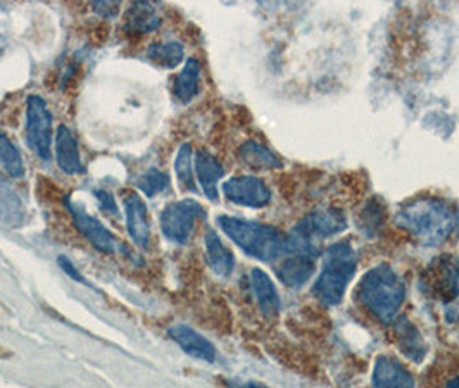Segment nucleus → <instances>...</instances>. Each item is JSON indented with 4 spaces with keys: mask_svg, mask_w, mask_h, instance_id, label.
Here are the masks:
<instances>
[{
    "mask_svg": "<svg viewBox=\"0 0 459 388\" xmlns=\"http://www.w3.org/2000/svg\"><path fill=\"white\" fill-rule=\"evenodd\" d=\"M298 227L313 238H326L345 231L347 220L342 211L335 207H323L311 211Z\"/></svg>",
    "mask_w": 459,
    "mask_h": 388,
    "instance_id": "12",
    "label": "nucleus"
},
{
    "mask_svg": "<svg viewBox=\"0 0 459 388\" xmlns=\"http://www.w3.org/2000/svg\"><path fill=\"white\" fill-rule=\"evenodd\" d=\"M26 220L22 197L5 183H0V221L11 228H20Z\"/></svg>",
    "mask_w": 459,
    "mask_h": 388,
    "instance_id": "23",
    "label": "nucleus"
},
{
    "mask_svg": "<svg viewBox=\"0 0 459 388\" xmlns=\"http://www.w3.org/2000/svg\"><path fill=\"white\" fill-rule=\"evenodd\" d=\"M218 227L230 240L249 257L272 263L285 255V237L280 229L259 221L233 216H218Z\"/></svg>",
    "mask_w": 459,
    "mask_h": 388,
    "instance_id": "4",
    "label": "nucleus"
},
{
    "mask_svg": "<svg viewBox=\"0 0 459 388\" xmlns=\"http://www.w3.org/2000/svg\"><path fill=\"white\" fill-rule=\"evenodd\" d=\"M57 264H59V268H61L65 273L68 274L69 278H73L74 281L83 283V285H89V281L74 268V264L71 263V259H68L66 255H59V257H57Z\"/></svg>",
    "mask_w": 459,
    "mask_h": 388,
    "instance_id": "31",
    "label": "nucleus"
},
{
    "mask_svg": "<svg viewBox=\"0 0 459 388\" xmlns=\"http://www.w3.org/2000/svg\"><path fill=\"white\" fill-rule=\"evenodd\" d=\"M93 13L102 20H115L121 14L123 0H87Z\"/></svg>",
    "mask_w": 459,
    "mask_h": 388,
    "instance_id": "29",
    "label": "nucleus"
},
{
    "mask_svg": "<svg viewBox=\"0 0 459 388\" xmlns=\"http://www.w3.org/2000/svg\"><path fill=\"white\" fill-rule=\"evenodd\" d=\"M5 180H4V177H2V173H0V183H4Z\"/></svg>",
    "mask_w": 459,
    "mask_h": 388,
    "instance_id": "34",
    "label": "nucleus"
},
{
    "mask_svg": "<svg viewBox=\"0 0 459 388\" xmlns=\"http://www.w3.org/2000/svg\"><path fill=\"white\" fill-rule=\"evenodd\" d=\"M356 298L378 323L391 324L406 300L404 278L389 263H380L363 274Z\"/></svg>",
    "mask_w": 459,
    "mask_h": 388,
    "instance_id": "2",
    "label": "nucleus"
},
{
    "mask_svg": "<svg viewBox=\"0 0 459 388\" xmlns=\"http://www.w3.org/2000/svg\"><path fill=\"white\" fill-rule=\"evenodd\" d=\"M423 292L442 311L444 321L455 324L459 321V261L442 257L423 274Z\"/></svg>",
    "mask_w": 459,
    "mask_h": 388,
    "instance_id": "5",
    "label": "nucleus"
},
{
    "mask_svg": "<svg viewBox=\"0 0 459 388\" xmlns=\"http://www.w3.org/2000/svg\"><path fill=\"white\" fill-rule=\"evenodd\" d=\"M251 289L261 315L268 320L278 318L281 311V298L276 290L273 280L263 270L254 268L251 272Z\"/></svg>",
    "mask_w": 459,
    "mask_h": 388,
    "instance_id": "16",
    "label": "nucleus"
},
{
    "mask_svg": "<svg viewBox=\"0 0 459 388\" xmlns=\"http://www.w3.org/2000/svg\"><path fill=\"white\" fill-rule=\"evenodd\" d=\"M358 225L367 237H375L378 233V229L382 228V225H384V209L375 199H371L367 206L363 207L361 216L358 220Z\"/></svg>",
    "mask_w": 459,
    "mask_h": 388,
    "instance_id": "28",
    "label": "nucleus"
},
{
    "mask_svg": "<svg viewBox=\"0 0 459 388\" xmlns=\"http://www.w3.org/2000/svg\"><path fill=\"white\" fill-rule=\"evenodd\" d=\"M298 0H257V4L266 9V11H280V9H285V7H292Z\"/></svg>",
    "mask_w": 459,
    "mask_h": 388,
    "instance_id": "32",
    "label": "nucleus"
},
{
    "mask_svg": "<svg viewBox=\"0 0 459 388\" xmlns=\"http://www.w3.org/2000/svg\"><path fill=\"white\" fill-rule=\"evenodd\" d=\"M389 326H392L394 342L397 345L399 352L408 361L421 365L429 354V347L413 321L408 320L406 316H397Z\"/></svg>",
    "mask_w": 459,
    "mask_h": 388,
    "instance_id": "10",
    "label": "nucleus"
},
{
    "mask_svg": "<svg viewBox=\"0 0 459 388\" xmlns=\"http://www.w3.org/2000/svg\"><path fill=\"white\" fill-rule=\"evenodd\" d=\"M356 270L358 254L352 244L349 240L335 242L323 255L322 272L313 285V296L326 307L339 306L344 300Z\"/></svg>",
    "mask_w": 459,
    "mask_h": 388,
    "instance_id": "3",
    "label": "nucleus"
},
{
    "mask_svg": "<svg viewBox=\"0 0 459 388\" xmlns=\"http://www.w3.org/2000/svg\"><path fill=\"white\" fill-rule=\"evenodd\" d=\"M161 24L160 5L154 0H134L123 14V28L132 37L152 33Z\"/></svg>",
    "mask_w": 459,
    "mask_h": 388,
    "instance_id": "11",
    "label": "nucleus"
},
{
    "mask_svg": "<svg viewBox=\"0 0 459 388\" xmlns=\"http://www.w3.org/2000/svg\"><path fill=\"white\" fill-rule=\"evenodd\" d=\"M56 160L63 173L66 175H83L85 168L80 158L78 142L66 125H61L56 132Z\"/></svg>",
    "mask_w": 459,
    "mask_h": 388,
    "instance_id": "18",
    "label": "nucleus"
},
{
    "mask_svg": "<svg viewBox=\"0 0 459 388\" xmlns=\"http://www.w3.org/2000/svg\"><path fill=\"white\" fill-rule=\"evenodd\" d=\"M206 218V209L194 199L173 203L161 212L162 235L173 244L185 246L194 233L195 223Z\"/></svg>",
    "mask_w": 459,
    "mask_h": 388,
    "instance_id": "7",
    "label": "nucleus"
},
{
    "mask_svg": "<svg viewBox=\"0 0 459 388\" xmlns=\"http://www.w3.org/2000/svg\"><path fill=\"white\" fill-rule=\"evenodd\" d=\"M147 59L164 69L178 68L185 57V48L180 42H156L147 47Z\"/></svg>",
    "mask_w": 459,
    "mask_h": 388,
    "instance_id": "24",
    "label": "nucleus"
},
{
    "mask_svg": "<svg viewBox=\"0 0 459 388\" xmlns=\"http://www.w3.org/2000/svg\"><path fill=\"white\" fill-rule=\"evenodd\" d=\"M223 195L235 206L263 209L272 203V190L257 177H235L223 183Z\"/></svg>",
    "mask_w": 459,
    "mask_h": 388,
    "instance_id": "8",
    "label": "nucleus"
},
{
    "mask_svg": "<svg viewBox=\"0 0 459 388\" xmlns=\"http://www.w3.org/2000/svg\"><path fill=\"white\" fill-rule=\"evenodd\" d=\"M135 185L142 194H145L147 197L152 199L169 186V177L158 168H151L143 175L138 177Z\"/></svg>",
    "mask_w": 459,
    "mask_h": 388,
    "instance_id": "27",
    "label": "nucleus"
},
{
    "mask_svg": "<svg viewBox=\"0 0 459 388\" xmlns=\"http://www.w3.org/2000/svg\"><path fill=\"white\" fill-rule=\"evenodd\" d=\"M194 160H192V145L190 143H184L178 149L177 160H175V173L177 178L182 185V188L188 190V192H195V180H194Z\"/></svg>",
    "mask_w": 459,
    "mask_h": 388,
    "instance_id": "26",
    "label": "nucleus"
},
{
    "mask_svg": "<svg viewBox=\"0 0 459 388\" xmlns=\"http://www.w3.org/2000/svg\"><path fill=\"white\" fill-rule=\"evenodd\" d=\"M201 73L203 66L199 59L190 57L186 59L184 69L175 80V97L182 104H190L201 91Z\"/></svg>",
    "mask_w": 459,
    "mask_h": 388,
    "instance_id": "22",
    "label": "nucleus"
},
{
    "mask_svg": "<svg viewBox=\"0 0 459 388\" xmlns=\"http://www.w3.org/2000/svg\"><path fill=\"white\" fill-rule=\"evenodd\" d=\"M95 199L99 201L100 209L109 214V216H119V207L116 204L115 197L111 192H104V190H95L93 192Z\"/></svg>",
    "mask_w": 459,
    "mask_h": 388,
    "instance_id": "30",
    "label": "nucleus"
},
{
    "mask_svg": "<svg viewBox=\"0 0 459 388\" xmlns=\"http://www.w3.org/2000/svg\"><path fill=\"white\" fill-rule=\"evenodd\" d=\"M238 158L254 171H273L281 168V160L275 152L255 140H247L240 145Z\"/></svg>",
    "mask_w": 459,
    "mask_h": 388,
    "instance_id": "21",
    "label": "nucleus"
},
{
    "mask_svg": "<svg viewBox=\"0 0 459 388\" xmlns=\"http://www.w3.org/2000/svg\"><path fill=\"white\" fill-rule=\"evenodd\" d=\"M194 168L197 175V182L201 185L204 195L211 203H218V183L225 177V168L211 152L199 151L194 158Z\"/></svg>",
    "mask_w": 459,
    "mask_h": 388,
    "instance_id": "17",
    "label": "nucleus"
},
{
    "mask_svg": "<svg viewBox=\"0 0 459 388\" xmlns=\"http://www.w3.org/2000/svg\"><path fill=\"white\" fill-rule=\"evenodd\" d=\"M204 246H206L207 264L212 270V273L221 278H229L235 270L233 252L221 242L220 235L214 229H207Z\"/></svg>",
    "mask_w": 459,
    "mask_h": 388,
    "instance_id": "20",
    "label": "nucleus"
},
{
    "mask_svg": "<svg viewBox=\"0 0 459 388\" xmlns=\"http://www.w3.org/2000/svg\"><path fill=\"white\" fill-rule=\"evenodd\" d=\"M371 384L375 387H414V378L397 358L380 356L373 366Z\"/></svg>",
    "mask_w": 459,
    "mask_h": 388,
    "instance_id": "15",
    "label": "nucleus"
},
{
    "mask_svg": "<svg viewBox=\"0 0 459 388\" xmlns=\"http://www.w3.org/2000/svg\"><path fill=\"white\" fill-rule=\"evenodd\" d=\"M52 123L54 117L46 100L40 95H30L26 100L24 138L30 151L42 160L52 158Z\"/></svg>",
    "mask_w": 459,
    "mask_h": 388,
    "instance_id": "6",
    "label": "nucleus"
},
{
    "mask_svg": "<svg viewBox=\"0 0 459 388\" xmlns=\"http://www.w3.org/2000/svg\"><path fill=\"white\" fill-rule=\"evenodd\" d=\"M0 166L5 169V173L13 178L24 177L23 158L16 145L9 140V137L0 132Z\"/></svg>",
    "mask_w": 459,
    "mask_h": 388,
    "instance_id": "25",
    "label": "nucleus"
},
{
    "mask_svg": "<svg viewBox=\"0 0 459 388\" xmlns=\"http://www.w3.org/2000/svg\"><path fill=\"white\" fill-rule=\"evenodd\" d=\"M168 335L173 342L177 343L186 356L197 361L214 363L216 359V349L207 341L204 335L190 328L188 324H175L168 330Z\"/></svg>",
    "mask_w": 459,
    "mask_h": 388,
    "instance_id": "13",
    "label": "nucleus"
},
{
    "mask_svg": "<svg viewBox=\"0 0 459 388\" xmlns=\"http://www.w3.org/2000/svg\"><path fill=\"white\" fill-rule=\"evenodd\" d=\"M316 272L315 257L309 255H289L276 266L280 281L289 289H300L306 285Z\"/></svg>",
    "mask_w": 459,
    "mask_h": 388,
    "instance_id": "19",
    "label": "nucleus"
},
{
    "mask_svg": "<svg viewBox=\"0 0 459 388\" xmlns=\"http://www.w3.org/2000/svg\"><path fill=\"white\" fill-rule=\"evenodd\" d=\"M125 214H126V228L134 240V244L140 249H147L151 238V223L147 206L138 194L125 195Z\"/></svg>",
    "mask_w": 459,
    "mask_h": 388,
    "instance_id": "14",
    "label": "nucleus"
},
{
    "mask_svg": "<svg viewBox=\"0 0 459 388\" xmlns=\"http://www.w3.org/2000/svg\"><path fill=\"white\" fill-rule=\"evenodd\" d=\"M395 225L425 247H440L458 228V211L446 199L423 195L401 207Z\"/></svg>",
    "mask_w": 459,
    "mask_h": 388,
    "instance_id": "1",
    "label": "nucleus"
},
{
    "mask_svg": "<svg viewBox=\"0 0 459 388\" xmlns=\"http://www.w3.org/2000/svg\"><path fill=\"white\" fill-rule=\"evenodd\" d=\"M447 385H449V387H459V376L453 378V380H449V382H447Z\"/></svg>",
    "mask_w": 459,
    "mask_h": 388,
    "instance_id": "33",
    "label": "nucleus"
},
{
    "mask_svg": "<svg viewBox=\"0 0 459 388\" xmlns=\"http://www.w3.org/2000/svg\"><path fill=\"white\" fill-rule=\"evenodd\" d=\"M65 203L71 212L74 227L92 244L93 249L104 254H115L117 249H123L121 244L116 240L115 235L97 218H93L91 212H87L85 207L74 204L71 199H66Z\"/></svg>",
    "mask_w": 459,
    "mask_h": 388,
    "instance_id": "9",
    "label": "nucleus"
}]
</instances>
